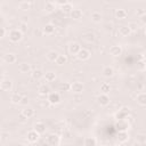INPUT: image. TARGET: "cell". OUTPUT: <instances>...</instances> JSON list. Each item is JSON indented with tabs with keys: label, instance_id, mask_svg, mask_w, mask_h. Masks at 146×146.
Masks as SVG:
<instances>
[{
	"label": "cell",
	"instance_id": "cell-1",
	"mask_svg": "<svg viewBox=\"0 0 146 146\" xmlns=\"http://www.w3.org/2000/svg\"><path fill=\"white\" fill-rule=\"evenodd\" d=\"M22 38H23V32H22L19 29L13 30V31H10V33H9V40H10L11 42H18V41L22 40Z\"/></svg>",
	"mask_w": 146,
	"mask_h": 146
},
{
	"label": "cell",
	"instance_id": "cell-2",
	"mask_svg": "<svg viewBox=\"0 0 146 146\" xmlns=\"http://www.w3.org/2000/svg\"><path fill=\"white\" fill-rule=\"evenodd\" d=\"M73 94H82V91L84 90V86L82 82H79V81H75L73 83H71V89H70Z\"/></svg>",
	"mask_w": 146,
	"mask_h": 146
},
{
	"label": "cell",
	"instance_id": "cell-3",
	"mask_svg": "<svg viewBox=\"0 0 146 146\" xmlns=\"http://www.w3.org/2000/svg\"><path fill=\"white\" fill-rule=\"evenodd\" d=\"M48 102L51 104V105H57L62 102V98H60V95L58 92H49L48 94Z\"/></svg>",
	"mask_w": 146,
	"mask_h": 146
},
{
	"label": "cell",
	"instance_id": "cell-4",
	"mask_svg": "<svg viewBox=\"0 0 146 146\" xmlns=\"http://www.w3.org/2000/svg\"><path fill=\"white\" fill-rule=\"evenodd\" d=\"M108 52L111 56L113 57H119L120 55H122V47L120 44H114V46H111L110 49H108Z\"/></svg>",
	"mask_w": 146,
	"mask_h": 146
},
{
	"label": "cell",
	"instance_id": "cell-5",
	"mask_svg": "<svg viewBox=\"0 0 146 146\" xmlns=\"http://www.w3.org/2000/svg\"><path fill=\"white\" fill-rule=\"evenodd\" d=\"M47 144L48 145H51V146H57V145H59L60 144V138L57 136V135H55V133H50L48 137H47Z\"/></svg>",
	"mask_w": 146,
	"mask_h": 146
},
{
	"label": "cell",
	"instance_id": "cell-6",
	"mask_svg": "<svg viewBox=\"0 0 146 146\" xmlns=\"http://www.w3.org/2000/svg\"><path fill=\"white\" fill-rule=\"evenodd\" d=\"M90 56H91V52H90L88 49H86V48H81V49L79 50V52L76 54V57H78L80 60H87V59L90 58Z\"/></svg>",
	"mask_w": 146,
	"mask_h": 146
},
{
	"label": "cell",
	"instance_id": "cell-7",
	"mask_svg": "<svg viewBox=\"0 0 146 146\" xmlns=\"http://www.w3.org/2000/svg\"><path fill=\"white\" fill-rule=\"evenodd\" d=\"M39 137H40V133H38L34 129L33 130H30L27 132V135H26V138H27V141L29 143H36L38 139H39Z\"/></svg>",
	"mask_w": 146,
	"mask_h": 146
},
{
	"label": "cell",
	"instance_id": "cell-8",
	"mask_svg": "<svg viewBox=\"0 0 146 146\" xmlns=\"http://www.w3.org/2000/svg\"><path fill=\"white\" fill-rule=\"evenodd\" d=\"M97 102L100 106H106L110 104V97L107 94H100L98 97H97Z\"/></svg>",
	"mask_w": 146,
	"mask_h": 146
},
{
	"label": "cell",
	"instance_id": "cell-9",
	"mask_svg": "<svg viewBox=\"0 0 146 146\" xmlns=\"http://www.w3.org/2000/svg\"><path fill=\"white\" fill-rule=\"evenodd\" d=\"M80 49H81V46H80L78 42H71V43L68 44V52H70L71 55L76 56V54L79 52Z\"/></svg>",
	"mask_w": 146,
	"mask_h": 146
},
{
	"label": "cell",
	"instance_id": "cell-10",
	"mask_svg": "<svg viewBox=\"0 0 146 146\" xmlns=\"http://www.w3.org/2000/svg\"><path fill=\"white\" fill-rule=\"evenodd\" d=\"M130 124L127 122V120H117V123H116V129L119 131H127L129 129Z\"/></svg>",
	"mask_w": 146,
	"mask_h": 146
},
{
	"label": "cell",
	"instance_id": "cell-11",
	"mask_svg": "<svg viewBox=\"0 0 146 146\" xmlns=\"http://www.w3.org/2000/svg\"><path fill=\"white\" fill-rule=\"evenodd\" d=\"M11 87H13L11 80H9V79H3L2 81H0V89H1V90L8 91V90L11 89Z\"/></svg>",
	"mask_w": 146,
	"mask_h": 146
},
{
	"label": "cell",
	"instance_id": "cell-12",
	"mask_svg": "<svg viewBox=\"0 0 146 146\" xmlns=\"http://www.w3.org/2000/svg\"><path fill=\"white\" fill-rule=\"evenodd\" d=\"M70 15H71V18H73V19H75V21H79V19H81L82 18V16H83V13H82V10L81 9H72V11L70 13Z\"/></svg>",
	"mask_w": 146,
	"mask_h": 146
},
{
	"label": "cell",
	"instance_id": "cell-13",
	"mask_svg": "<svg viewBox=\"0 0 146 146\" xmlns=\"http://www.w3.org/2000/svg\"><path fill=\"white\" fill-rule=\"evenodd\" d=\"M21 114L24 117H26V119H31L34 115V110L32 107H25L24 110H22V113Z\"/></svg>",
	"mask_w": 146,
	"mask_h": 146
},
{
	"label": "cell",
	"instance_id": "cell-14",
	"mask_svg": "<svg viewBox=\"0 0 146 146\" xmlns=\"http://www.w3.org/2000/svg\"><path fill=\"white\" fill-rule=\"evenodd\" d=\"M38 133H43V132H46V124L43 123V122H36L35 124H34V128H33Z\"/></svg>",
	"mask_w": 146,
	"mask_h": 146
},
{
	"label": "cell",
	"instance_id": "cell-15",
	"mask_svg": "<svg viewBox=\"0 0 146 146\" xmlns=\"http://www.w3.org/2000/svg\"><path fill=\"white\" fill-rule=\"evenodd\" d=\"M3 59H5V62H6L7 64H14V63L16 62V59H17V58H16V55H15V54L9 52V54L5 55Z\"/></svg>",
	"mask_w": 146,
	"mask_h": 146
},
{
	"label": "cell",
	"instance_id": "cell-16",
	"mask_svg": "<svg viewBox=\"0 0 146 146\" xmlns=\"http://www.w3.org/2000/svg\"><path fill=\"white\" fill-rule=\"evenodd\" d=\"M18 70H19L21 73H30L31 72V66L27 63H21L18 65Z\"/></svg>",
	"mask_w": 146,
	"mask_h": 146
},
{
	"label": "cell",
	"instance_id": "cell-17",
	"mask_svg": "<svg viewBox=\"0 0 146 146\" xmlns=\"http://www.w3.org/2000/svg\"><path fill=\"white\" fill-rule=\"evenodd\" d=\"M103 75L105 78H111L114 75V68L112 66H106L103 68Z\"/></svg>",
	"mask_w": 146,
	"mask_h": 146
},
{
	"label": "cell",
	"instance_id": "cell-18",
	"mask_svg": "<svg viewBox=\"0 0 146 146\" xmlns=\"http://www.w3.org/2000/svg\"><path fill=\"white\" fill-rule=\"evenodd\" d=\"M136 100H137V103H138L139 105L145 106V105H146V94H145V92L138 94L137 97H136Z\"/></svg>",
	"mask_w": 146,
	"mask_h": 146
},
{
	"label": "cell",
	"instance_id": "cell-19",
	"mask_svg": "<svg viewBox=\"0 0 146 146\" xmlns=\"http://www.w3.org/2000/svg\"><path fill=\"white\" fill-rule=\"evenodd\" d=\"M128 139H129V135H128L127 131H119V133H117V140L120 143H125V141H128Z\"/></svg>",
	"mask_w": 146,
	"mask_h": 146
},
{
	"label": "cell",
	"instance_id": "cell-20",
	"mask_svg": "<svg viewBox=\"0 0 146 146\" xmlns=\"http://www.w3.org/2000/svg\"><path fill=\"white\" fill-rule=\"evenodd\" d=\"M130 33H131V31L129 30V27H128L127 25L120 26V29H119V34H120L121 36H128Z\"/></svg>",
	"mask_w": 146,
	"mask_h": 146
},
{
	"label": "cell",
	"instance_id": "cell-21",
	"mask_svg": "<svg viewBox=\"0 0 146 146\" xmlns=\"http://www.w3.org/2000/svg\"><path fill=\"white\" fill-rule=\"evenodd\" d=\"M38 92H39L41 96H46V95H48V94L50 92V89H49L48 86H46V84H41V86L38 88Z\"/></svg>",
	"mask_w": 146,
	"mask_h": 146
},
{
	"label": "cell",
	"instance_id": "cell-22",
	"mask_svg": "<svg viewBox=\"0 0 146 146\" xmlns=\"http://www.w3.org/2000/svg\"><path fill=\"white\" fill-rule=\"evenodd\" d=\"M55 32V26L52 24H46L44 27H43V33L47 34V35H50Z\"/></svg>",
	"mask_w": 146,
	"mask_h": 146
},
{
	"label": "cell",
	"instance_id": "cell-23",
	"mask_svg": "<svg viewBox=\"0 0 146 146\" xmlns=\"http://www.w3.org/2000/svg\"><path fill=\"white\" fill-rule=\"evenodd\" d=\"M22 97H23V96H22L21 94L15 92V94H13V95L10 96V102H11L13 104H19V103H21Z\"/></svg>",
	"mask_w": 146,
	"mask_h": 146
},
{
	"label": "cell",
	"instance_id": "cell-24",
	"mask_svg": "<svg viewBox=\"0 0 146 146\" xmlns=\"http://www.w3.org/2000/svg\"><path fill=\"white\" fill-rule=\"evenodd\" d=\"M56 64L57 65H59V66H62V65H65L66 63H67V57L65 56V55H58V57L56 58Z\"/></svg>",
	"mask_w": 146,
	"mask_h": 146
},
{
	"label": "cell",
	"instance_id": "cell-25",
	"mask_svg": "<svg viewBox=\"0 0 146 146\" xmlns=\"http://www.w3.org/2000/svg\"><path fill=\"white\" fill-rule=\"evenodd\" d=\"M60 9H62L63 13H65V14H70V13L72 11V9H73V6H72L70 2H66V3H64V5L60 6Z\"/></svg>",
	"mask_w": 146,
	"mask_h": 146
},
{
	"label": "cell",
	"instance_id": "cell-26",
	"mask_svg": "<svg viewBox=\"0 0 146 146\" xmlns=\"http://www.w3.org/2000/svg\"><path fill=\"white\" fill-rule=\"evenodd\" d=\"M58 52L57 51H55V50H50L48 54H47V59L49 60V62H55L56 60V58L58 57Z\"/></svg>",
	"mask_w": 146,
	"mask_h": 146
},
{
	"label": "cell",
	"instance_id": "cell-27",
	"mask_svg": "<svg viewBox=\"0 0 146 146\" xmlns=\"http://www.w3.org/2000/svg\"><path fill=\"white\" fill-rule=\"evenodd\" d=\"M43 76H44V79H46V81L47 82H52V81H55L56 80V73H54V72H47L46 74H43Z\"/></svg>",
	"mask_w": 146,
	"mask_h": 146
},
{
	"label": "cell",
	"instance_id": "cell-28",
	"mask_svg": "<svg viewBox=\"0 0 146 146\" xmlns=\"http://www.w3.org/2000/svg\"><path fill=\"white\" fill-rule=\"evenodd\" d=\"M127 11L124 10V9H117L116 11H115V17L117 18V19H124L125 17H127Z\"/></svg>",
	"mask_w": 146,
	"mask_h": 146
},
{
	"label": "cell",
	"instance_id": "cell-29",
	"mask_svg": "<svg viewBox=\"0 0 146 146\" xmlns=\"http://www.w3.org/2000/svg\"><path fill=\"white\" fill-rule=\"evenodd\" d=\"M90 18H91V21H92L94 23H99V22L102 21V14L98 13V11H94V13L91 14Z\"/></svg>",
	"mask_w": 146,
	"mask_h": 146
},
{
	"label": "cell",
	"instance_id": "cell-30",
	"mask_svg": "<svg viewBox=\"0 0 146 146\" xmlns=\"http://www.w3.org/2000/svg\"><path fill=\"white\" fill-rule=\"evenodd\" d=\"M55 8H56V5H55L54 2H51V1H48V2H46V5H44V10H46L47 13H52V11L55 10Z\"/></svg>",
	"mask_w": 146,
	"mask_h": 146
},
{
	"label": "cell",
	"instance_id": "cell-31",
	"mask_svg": "<svg viewBox=\"0 0 146 146\" xmlns=\"http://www.w3.org/2000/svg\"><path fill=\"white\" fill-rule=\"evenodd\" d=\"M31 75H32L33 79L39 80V79H41V78L43 76V72H42L41 70H33V71L31 72Z\"/></svg>",
	"mask_w": 146,
	"mask_h": 146
},
{
	"label": "cell",
	"instance_id": "cell-32",
	"mask_svg": "<svg viewBox=\"0 0 146 146\" xmlns=\"http://www.w3.org/2000/svg\"><path fill=\"white\" fill-rule=\"evenodd\" d=\"M83 144H84L86 146H95V145H97V140H96L94 137H87V138L84 139Z\"/></svg>",
	"mask_w": 146,
	"mask_h": 146
},
{
	"label": "cell",
	"instance_id": "cell-33",
	"mask_svg": "<svg viewBox=\"0 0 146 146\" xmlns=\"http://www.w3.org/2000/svg\"><path fill=\"white\" fill-rule=\"evenodd\" d=\"M128 114H129V113H127V112L120 110L119 112L115 113V119H116V120H124V119H127Z\"/></svg>",
	"mask_w": 146,
	"mask_h": 146
},
{
	"label": "cell",
	"instance_id": "cell-34",
	"mask_svg": "<svg viewBox=\"0 0 146 146\" xmlns=\"http://www.w3.org/2000/svg\"><path fill=\"white\" fill-rule=\"evenodd\" d=\"M136 141H137V144H139V145H144V144H146V136H145L144 133L137 135V137H136Z\"/></svg>",
	"mask_w": 146,
	"mask_h": 146
},
{
	"label": "cell",
	"instance_id": "cell-35",
	"mask_svg": "<svg viewBox=\"0 0 146 146\" xmlns=\"http://www.w3.org/2000/svg\"><path fill=\"white\" fill-rule=\"evenodd\" d=\"M100 91H102V94H107L108 95V92L111 91V86L108 83H103L100 86Z\"/></svg>",
	"mask_w": 146,
	"mask_h": 146
},
{
	"label": "cell",
	"instance_id": "cell-36",
	"mask_svg": "<svg viewBox=\"0 0 146 146\" xmlns=\"http://www.w3.org/2000/svg\"><path fill=\"white\" fill-rule=\"evenodd\" d=\"M19 8H21L22 10H24V11L30 10V9H31V2H29V1H24V2H22V3L19 5Z\"/></svg>",
	"mask_w": 146,
	"mask_h": 146
},
{
	"label": "cell",
	"instance_id": "cell-37",
	"mask_svg": "<svg viewBox=\"0 0 146 146\" xmlns=\"http://www.w3.org/2000/svg\"><path fill=\"white\" fill-rule=\"evenodd\" d=\"M59 89H60L62 91H70V89H71V83H68V82H63V83L59 84Z\"/></svg>",
	"mask_w": 146,
	"mask_h": 146
},
{
	"label": "cell",
	"instance_id": "cell-38",
	"mask_svg": "<svg viewBox=\"0 0 146 146\" xmlns=\"http://www.w3.org/2000/svg\"><path fill=\"white\" fill-rule=\"evenodd\" d=\"M127 26L129 27V30H130L131 32H135V31H137V30L139 29V25H138L136 22H130V23H129Z\"/></svg>",
	"mask_w": 146,
	"mask_h": 146
},
{
	"label": "cell",
	"instance_id": "cell-39",
	"mask_svg": "<svg viewBox=\"0 0 146 146\" xmlns=\"http://www.w3.org/2000/svg\"><path fill=\"white\" fill-rule=\"evenodd\" d=\"M137 68H138L139 71H141V72L145 71V68H146V64H145V60H144V59H141V60H139V62L137 63Z\"/></svg>",
	"mask_w": 146,
	"mask_h": 146
},
{
	"label": "cell",
	"instance_id": "cell-40",
	"mask_svg": "<svg viewBox=\"0 0 146 146\" xmlns=\"http://www.w3.org/2000/svg\"><path fill=\"white\" fill-rule=\"evenodd\" d=\"M27 103H29V97H27V96H23L22 99H21V103H19V104H22V105H26Z\"/></svg>",
	"mask_w": 146,
	"mask_h": 146
},
{
	"label": "cell",
	"instance_id": "cell-41",
	"mask_svg": "<svg viewBox=\"0 0 146 146\" xmlns=\"http://www.w3.org/2000/svg\"><path fill=\"white\" fill-rule=\"evenodd\" d=\"M19 26H21V29H19V30H21L22 32H25V31L27 30V24H26V23H21V25H19Z\"/></svg>",
	"mask_w": 146,
	"mask_h": 146
},
{
	"label": "cell",
	"instance_id": "cell-42",
	"mask_svg": "<svg viewBox=\"0 0 146 146\" xmlns=\"http://www.w3.org/2000/svg\"><path fill=\"white\" fill-rule=\"evenodd\" d=\"M0 137H1V139H7L8 137H9V133L8 132H2V133H0Z\"/></svg>",
	"mask_w": 146,
	"mask_h": 146
},
{
	"label": "cell",
	"instance_id": "cell-43",
	"mask_svg": "<svg viewBox=\"0 0 146 146\" xmlns=\"http://www.w3.org/2000/svg\"><path fill=\"white\" fill-rule=\"evenodd\" d=\"M5 33H6V31H5V29H3V27H0V38H2V36H5Z\"/></svg>",
	"mask_w": 146,
	"mask_h": 146
},
{
	"label": "cell",
	"instance_id": "cell-44",
	"mask_svg": "<svg viewBox=\"0 0 146 146\" xmlns=\"http://www.w3.org/2000/svg\"><path fill=\"white\" fill-rule=\"evenodd\" d=\"M57 2H58V3L60 5V6H62V5H64V3L68 2V1H67V0H57Z\"/></svg>",
	"mask_w": 146,
	"mask_h": 146
},
{
	"label": "cell",
	"instance_id": "cell-45",
	"mask_svg": "<svg viewBox=\"0 0 146 146\" xmlns=\"http://www.w3.org/2000/svg\"><path fill=\"white\" fill-rule=\"evenodd\" d=\"M121 110H122V111H124V112H127V113H130V110H129V107H125V106H124V107H122Z\"/></svg>",
	"mask_w": 146,
	"mask_h": 146
},
{
	"label": "cell",
	"instance_id": "cell-46",
	"mask_svg": "<svg viewBox=\"0 0 146 146\" xmlns=\"http://www.w3.org/2000/svg\"><path fill=\"white\" fill-rule=\"evenodd\" d=\"M145 18H146V16H145V14L140 16V19H141V22H143V24H145Z\"/></svg>",
	"mask_w": 146,
	"mask_h": 146
},
{
	"label": "cell",
	"instance_id": "cell-47",
	"mask_svg": "<svg viewBox=\"0 0 146 146\" xmlns=\"http://www.w3.org/2000/svg\"><path fill=\"white\" fill-rule=\"evenodd\" d=\"M144 14H145L144 10H138V11H137V15H139V16H141V15H144Z\"/></svg>",
	"mask_w": 146,
	"mask_h": 146
},
{
	"label": "cell",
	"instance_id": "cell-48",
	"mask_svg": "<svg viewBox=\"0 0 146 146\" xmlns=\"http://www.w3.org/2000/svg\"><path fill=\"white\" fill-rule=\"evenodd\" d=\"M0 8H1V2H0Z\"/></svg>",
	"mask_w": 146,
	"mask_h": 146
},
{
	"label": "cell",
	"instance_id": "cell-49",
	"mask_svg": "<svg viewBox=\"0 0 146 146\" xmlns=\"http://www.w3.org/2000/svg\"><path fill=\"white\" fill-rule=\"evenodd\" d=\"M0 90H1V89H0Z\"/></svg>",
	"mask_w": 146,
	"mask_h": 146
}]
</instances>
